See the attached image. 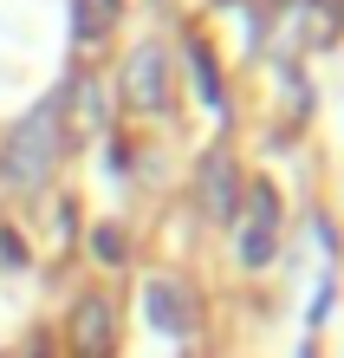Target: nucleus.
<instances>
[{
  "label": "nucleus",
  "mask_w": 344,
  "mask_h": 358,
  "mask_svg": "<svg viewBox=\"0 0 344 358\" xmlns=\"http://www.w3.org/2000/svg\"><path fill=\"white\" fill-rule=\"evenodd\" d=\"M78 124H98V85L78 78Z\"/></svg>",
  "instance_id": "nucleus-8"
},
{
  "label": "nucleus",
  "mask_w": 344,
  "mask_h": 358,
  "mask_svg": "<svg viewBox=\"0 0 344 358\" xmlns=\"http://www.w3.org/2000/svg\"><path fill=\"white\" fill-rule=\"evenodd\" d=\"M91 248H98L104 261H124V235H117V228H98V235H91Z\"/></svg>",
  "instance_id": "nucleus-9"
},
{
  "label": "nucleus",
  "mask_w": 344,
  "mask_h": 358,
  "mask_svg": "<svg viewBox=\"0 0 344 358\" xmlns=\"http://www.w3.org/2000/svg\"><path fill=\"white\" fill-rule=\"evenodd\" d=\"M72 345H78V358H104L111 352V306H104L98 293H84V300L72 306Z\"/></svg>",
  "instance_id": "nucleus-4"
},
{
  "label": "nucleus",
  "mask_w": 344,
  "mask_h": 358,
  "mask_svg": "<svg viewBox=\"0 0 344 358\" xmlns=\"http://www.w3.org/2000/svg\"><path fill=\"white\" fill-rule=\"evenodd\" d=\"M124 98H130L137 111H163V98H169V59L156 46L130 52V66H124Z\"/></svg>",
  "instance_id": "nucleus-3"
},
{
  "label": "nucleus",
  "mask_w": 344,
  "mask_h": 358,
  "mask_svg": "<svg viewBox=\"0 0 344 358\" xmlns=\"http://www.w3.org/2000/svg\"><path fill=\"white\" fill-rule=\"evenodd\" d=\"M253 228H247V235H241V261L253 267V261H267L273 255V215H279V202H273V189L267 182H253Z\"/></svg>",
  "instance_id": "nucleus-5"
},
{
  "label": "nucleus",
  "mask_w": 344,
  "mask_h": 358,
  "mask_svg": "<svg viewBox=\"0 0 344 358\" xmlns=\"http://www.w3.org/2000/svg\"><path fill=\"white\" fill-rule=\"evenodd\" d=\"M208 189H214V208H221V215H234V196H227V163H221V157L208 163Z\"/></svg>",
  "instance_id": "nucleus-7"
},
{
  "label": "nucleus",
  "mask_w": 344,
  "mask_h": 358,
  "mask_svg": "<svg viewBox=\"0 0 344 358\" xmlns=\"http://www.w3.org/2000/svg\"><path fill=\"white\" fill-rule=\"evenodd\" d=\"M143 313H149V326H156V332H169V339L195 332V293H188L176 273H156V280L143 287Z\"/></svg>",
  "instance_id": "nucleus-2"
},
{
  "label": "nucleus",
  "mask_w": 344,
  "mask_h": 358,
  "mask_svg": "<svg viewBox=\"0 0 344 358\" xmlns=\"http://www.w3.org/2000/svg\"><path fill=\"white\" fill-rule=\"evenodd\" d=\"M111 20H117V0H72V33L84 39V46L111 33Z\"/></svg>",
  "instance_id": "nucleus-6"
},
{
  "label": "nucleus",
  "mask_w": 344,
  "mask_h": 358,
  "mask_svg": "<svg viewBox=\"0 0 344 358\" xmlns=\"http://www.w3.org/2000/svg\"><path fill=\"white\" fill-rule=\"evenodd\" d=\"M52 157H59V104H39V111H27L7 131V143H0V170H7V182L33 189L39 176L52 170Z\"/></svg>",
  "instance_id": "nucleus-1"
}]
</instances>
